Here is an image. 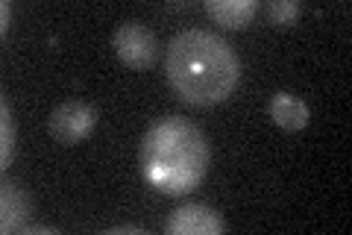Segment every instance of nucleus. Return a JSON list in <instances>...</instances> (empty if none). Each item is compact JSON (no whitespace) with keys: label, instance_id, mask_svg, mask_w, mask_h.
Masks as SVG:
<instances>
[{"label":"nucleus","instance_id":"nucleus-1","mask_svg":"<svg viewBox=\"0 0 352 235\" xmlns=\"http://www.w3.org/2000/svg\"><path fill=\"white\" fill-rule=\"evenodd\" d=\"M164 74L182 103L208 109L232 97L241 83V59L217 32L185 30L170 41Z\"/></svg>","mask_w":352,"mask_h":235},{"label":"nucleus","instance_id":"nucleus-2","mask_svg":"<svg viewBox=\"0 0 352 235\" xmlns=\"http://www.w3.org/2000/svg\"><path fill=\"white\" fill-rule=\"evenodd\" d=\"M212 165L203 130L185 118H164L141 141V171L162 194H188Z\"/></svg>","mask_w":352,"mask_h":235},{"label":"nucleus","instance_id":"nucleus-3","mask_svg":"<svg viewBox=\"0 0 352 235\" xmlns=\"http://www.w3.org/2000/svg\"><path fill=\"white\" fill-rule=\"evenodd\" d=\"M97 127V112L82 100H68L50 112V136L65 147L85 141Z\"/></svg>","mask_w":352,"mask_h":235},{"label":"nucleus","instance_id":"nucleus-4","mask_svg":"<svg viewBox=\"0 0 352 235\" xmlns=\"http://www.w3.org/2000/svg\"><path fill=\"white\" fill-rule=\"evenodd\" d=\"M112 48L118 53V59L135 71L150 68L153 59H156V36H153L150 27L138 24V21H126V24H120L115 30Z\"/></svg>","mask_w":352,"mask_h":235},{"label":"nucleus","instance_id":"nucleus-5","mask_svg":"<svg viewBox=\"0 0 352 235\" xmlns=\"http://www.w3.org/2000/svg\"><path fill=\"white\" fill-rule=\"evenodd\" d=\"M164 232L168 235H217V232H226V221L214 209H208L203 203H188V206L170 212L168 223H164Z\"/></svg>","mask_w":352,"mask_h":235},{"label":"nucleus","instance_id":"nucleus-6","mask_svg":"<svg viewBox=\"0 0 352 235\" xmlns=\"http://www.w3.org/2000/svg\"><path fill=\"white\" fill-rule=\"evenodd\" d=\"M267 112H270V118L276 121V127H282L285 132H300L308 127V106H305V100L302 97H296L291 92H276L270 97V103H267Z\"/></svg>","mask_w":352,"mask_h":235},{"label":"nucleus","instance_id":"nucleus-7","mask_svg":"<svg viewBox=\"0 0 352 235\" xmlns=\"http://www.w3.org/2000/svg\"><path fill=\"white\" fill-rule=\"evenodd\" d=\"M206 12L220 27L241 30L252 24V18L258 12V3L256 0H206Z\"/></svg>","mask_w":352,"mask_h":235},{"label":"nucleus","instance_id":"nucleus-8","mask_svg":"<svg viewBox=\"0 0 352 235\" xmlns=\"http://www.w3.org/2000/svg\"><path fill=\"white\" fill-rule=\"evenodd\" d=\"M27 215H30V194L18 185L3 183V192H0V232H21L27 227Z\"/></svg>","mask_w":352,"mask_h":235},{"label":"nucleus","instance_id":"nucleus-9","mask_svg":"<svg viewBox=\"0 0 352 235\" xmlns=\"http://www.w3.org/2000/svg\"><path fill=\"white\" fill-rule=\"evenodd\" d=\"M12 156H15V118L3 97L0 100V167L3 171L12 165Z\"/></svg>","mask_w":352,"mask_h":235},{"label":"nucleus","instance_id":"nucleus-10","mask_svg":"<svg viewBox=\"0 0 352 235\" xmlns=\"http://www.w3.org/2000/svg\"><path fill=\"white\" fill-rule=\"evenodd\" d=\"M300 15H302L300 0H273V3H267V18L276 27H294Z\"/></svg>","mask_w":352,"mask_h":235},{"label":"nucleus","instance_id":"nucleus-11","mask_svg":"<svg viewBox=\"0 0 352 235\" xmlns=\"http://www.w3.org/2000/svg\"><path fill=\"white\" fill-rule=\"evenodd\" d=\"M9 0H3V6H0V36H6L9 32Z\"/></svg>","mask_w":352,"mask_h":235},{"label":"nucleus","instance_id":"nucleus-12","mask_svg":"<svg viewBox=\"0 0 352 235\" xmlns=\"http://www.w3.org/2000/svg\"><path fill=\"white\" fill-rule=\"evenodd\" d=\"M120 232H129V235H144V227H132V223H124V227H112L109 235H120Z\"/></svg>","mask_w":352,"mask_h":235},{"label":"nucleus","instance_id":"nucleus-13","mask_svg":"<svg viewBox=\"0 0 352 235\" xmlns=\"http://www.w3.org/2000/svg\"><path fill=\"white\" fill-rule=\"evenodd\" d=\"M21 232H27V235H36V232H41V235H56V229H53V227H38V223H36V227H24Z\"/></svg>","mask_w":352,"mask_h":235}]
</instances>
